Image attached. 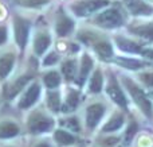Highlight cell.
Instances as JSON below:
<instances>
[{
  "label": "cell",
  "instance_id": "cell-17",
  "mask_svg": "<svg viewBox=\"0 0 153 147\" xmlns=\"http://www.w3.org/2000/svg\"><path fill=\"white\" fill-rule=\"evenodd\" d=\"M117 43H118V46H120L121 50L129 51V53H138V51L141 50L140 46H138L137 43L132 42V40L124 39V38H117Z\"/></svg>",
  "mask_w": 153,
  "mask_h": 147
},
{
  "label": "cell",
  "instance_id": "cell-3",
  "mask_svg": "<svg viewBox=\"0 0 153 147\" xmlns=\"http://www.w3.org/2000/svg\"><path fill=\"white\" fill-rule=\"evenodd\" d=\"M40 96V86L39 84H28L27 89H24V92L22 93V96L18 100V108L19 110H28L31 108L35 103L38 101Z\"/></svg>",
  "mask_w": 153,
  "mask_h": 147
},
{
  "label": "cell",
  "instance_id": "cell-7",
  "mask_svg": "<svg viewBox=\"0 0 153 147\" xmlns=\"http://www.w3.org/2000/svg\"><path fill=\"white\" fill-rule=\"evenodd\" d=\"M97 23L102 27H108V28H113L122 23V18L116 10H108L98 15Z\"/></svg>",
  "mask_w": 153,
  "mask_h": 147
},
{
  "label": "cell",
  "instance_id": "cell-32",
  "mask_svg": "<svg viewBox=\"0 0 153 147\" xmlns=\"http://www.w3.org/2000/svg\"><path fill=\"white\" fill-rule=\"evenodd\" d=\"M143 81L146 84V85H153V73H148V74L143 76Z\"/></svg>",
  "mask_w": 153,
  "mask_h": 147
},
{
  "label": "cell",
  "instance_id": "cell-29",
  "mask_svg": "<svg viewBox=\"0 0 153 147\" xmlns=\"http://www.w3.org/2000/svg\"><path fill=\"white\" fill-rule=\"evenodd\" d=\"M63 124L67 127L69 130H71V131H79V124H78V120L74 118H71V119H67L66 122H63Z\"/></svg>",
  "mask_w": 153,
  "mask_h": 147
},
{
  "label": "cell",
  "instance_id": "cell-26",
  "mask_svg": "<svg viewBox=\"0 0 153 147\" xmlns=\"http://www.w3.org/2000/svg\"><path fill=\"white\" fill-rule=\"evenodd\" d=\"M116 62L120 64L121 66L128 68V69H138V68H141V65H143L140 61H136V59H128V58H117Z\"/></svg>",
  "mask_w": 153,
  "mask_h": 147
},
{
  "label": "cell",
  "instance_id": "cell-18",
  "mask_svg": "<svg viewBox=\"0 0 153 147\" xmlns=\"http://www.w3.org/2000/svg\"><path fill=\"white\" fill-rule=\"evenodd\" d=\"M78 101H79V96L78 93L74 91L70 92V94L67 96V100H66V104L62 107V111L63 112H70V111H74L78 105Z\"/></svg>",
  "mask_w": 153,
  "mask_h": 147
},
{
  "label": "cell",
  "instance_id": "cell-22",
  "mask_svg": "<svg viewBox=\"0 0 153 147\" xmlns=\"http://www.w3.org/2000/svg\"><path fill=\"white\" fill-rule=\"evenodd\" d=\"M95 51H97V54L100 57H102V58H109V57H111V54H113V49H111V46L109 45L108 42H100L95 45Z\"/></svg>",
  "mask_w": 153,
  "mask_h": 147
},
{
  "label": "cell",
  "instance_id": "cell-12",
  "mask_svg": "<svg viewBox=\"0 0 153 147\" xmlns=\"http://www.w3.org/2000/svg\"><path fill=\"white\" fill-rule=\"evenodd\" d=\"M108 93H109V96H110L111 99H113L114 101H116L117 104L120 105V107H122V108H126L128 107L126 99H125V96L122 94L121 89H120L118 86L116 85V82H114V81H113V84H110V85H109Z\"/></svg>",
  "mask_w": 153,
  "mask_h": 147
},
{
  "label": "cell",
  "instance_id": "cell-16",
  "mask_svg": "<svg viewBox=\"0 0 153 147\" xmlns=\"http://www.w3.org/2000/svg\"><path fill=\"white\" fill-rule=\"evenodd\" d=\"M43 82L48 89H55L61 84V77H59V74L56 72H48L43 77Z\"/></svg>",
  "mask_w": 153,
  "mask_h": 147
},
{
  "label": "cell",
  "instance_id": "cell-28",
  "mask_svg": "<svg viewBox=\"0 0 153 147\" xmlns=\"http://www.w3.org/2000/svg\"><path fill=\"white\" fill-rule=\"evenodd\" d=\"M136 131H137V124H136V123H130L129 127H128V130H126V132H125V136H124L125 145H129V143L132 142L133 136L136 135Z\"/></svg>",
  "mask_w": 153,
  "mask_h": 147
},
{
  "label": "cell",
  "instance_id": "cell-10",
  "mask_svg": "<svg viewBox=\"0 0 153 147\" xmlns=\"http://www.w3.org/2000/svg\"><path fill=\"white\" fill-rule=\"evenodd\" d=\"M20 130L16 123L11 120H4L0 122V139H11L19 135Z\"/></svg>",
  "mask_w": 153,
  "mask_h": 147
},
{
  "label": "cell",
  "instance_id": "cell-23",
  "mask_svg": "<svg viewBox=\"0 0 153 147\" xmlns=\"http://www.w3.org/2000/svg\"><path fill=\"white\" fill-rule=\"evenodd\" d=\"M101 88H102V74L100 70H95L91 80H90V91L97 93L101 91Z\"/></svg>",
  "mask_w": 153,
  "mask_h": 147
},
{
  "label": "cell",
  "instance_id": "cell-8",
  "mask_svg": "<svg viewBox=\"0 0 153 147\" xmlns=\"http://www.w3.org/2000/svg\"><path fill=\"white\" fill-rule=\"evenodd\" d=\"M15 54L13 53H4L0 57V80H5L8 76L12 73L13 68H15Z\"/></svg>",
  "mask_w": 153,
  "mask_h": 147
},
{
  "label": "cell",
  "instance_id": "cell-13",
  "mask_svg": "<svg viewBox=\"0 0 153 147\" xmlns=\"http://www.w3.org/2000/svg\"><path fill=\"white\" fill-rule=\"evenodd\" d=\"M73 27H74V23H73L71 19L63 16V18L58 19V22H56L55 31H56V34H58L59 37H65V35H67L70 31H71Z\"/></svg>",
  "mask_w": 153,
  "mask_h": 147
},
{
  "label": "cell",
  "instance_id": "cell-30",
  "mask_svg": "<svg viewBox=\"0 0 153 147\" xmlns=\"http://www.w3.org/2000/svg\"><path fill=\"white\" fill-rule=\"evenodd\" d=\"M56 61H58V56H56L55 53H50L45 58V61H43V65H45V66H51V65L56 64Z\"/></svg>",
  "mask_w": 153,
  "mask_h": 147
},
{
  "label": "cell",
  "instance_id": "cell-19",
  "mask_svg": "<svg viewBox=\"0 0 153 147\" xmlns=\"http://www.w3.org/2000/svg\"><path fill=\"white\" fill-rule=\"evenodd\" d=\"M129 8L133 14H144V15L152 14V7H149L148 4H145L143 2H133L132 4H129Z\"/></svg>",
  "mask_w": 153,
  "mask_h": 147
},
{
  "label": "cell",
  "instance_id": "cell-4",
  "mask_svg": "<svg viewBox=\"0 0 153 147\" xmlns=\"http://www.w3.org/2000/svg\"><path fill=\"white\" fill-rule=\"evenodd\" d=\"M28 130L32 134H42V132H46L48 130L53 128L54 122L51 120L50 118H46L42 113H32L28 118Z\"/></svg>",
  "mask_w": 153,
  "mask_h": 147
},
{
  "label": "cell",
  "instance_id": "cell-2",
  "mask_svg": "<svg viewBox=\"0 0 153 147\" xmlns=\"http://www.w3.org/2000/svg\"><path fill=\"white\" fill-rule=\"evenodd\" d=\"M124 84H125V86L128 88L129 93L132 94V97H133V100L136 101V104L141 108V111H143L148 118H151L152 116V105H151V101H149V100L146 99V96L144 94V92L141 91L136 84H133L132 81L128 80V78H125L124 80Z\"/></svg>",
  "mask_w": 153,
  "mask_h": 147
},
{
  "label": "cell",
  "instance_id": "cell-11",
  "mask_svg": "<svg viewBox=\"0 0 153 147\" xmlns=\"http://www.w3.org/2000/svg\"><path fill=\"white\" fill-rule=\"evenodd\" d=\"M51 43V38L47 34H38L34 39V51L36 56H43Z\"/></svg>",
  "mask_w": 153,
  "mask_h": 147
},
{
  "label": "cell",
  "instance_id": "cell-9",
  "mask_svg": "<svg viewBox=\"0 0 153 147\" xmlns=\"http://www.w3.org/2000/svg\"><path fill=\"white\" fill-rule=\"evenodd\" d=\"M103 115V107L101 104H93L87 108V115H86V123L90 128H94L98 124L100 119Z\"/></svg>",
  "mask_w": 153,
  "mask_h": 147
},
{
  "label": "cell",
  "instance_id": "cell-24",
  "mask_svg": "<svg viewBox=\"0 0 153 147\" xmlns=\"http://www.w3.org/2000/svg\"><path fill=\"white\" fill-rule=\"evenodd\" d=\"M122 123H124V118L120 115L114 116L113 119H111L109 123L105 124V127H103V132H110V131H116V130H118L120 127L122 126Z\"/></svg>",
  "mask_w": 153,
  "mask_h": 147
},
{
  "label": "cell",
  "instance_id": "cell-15",
  "mask_svg": "<svg viewBox=\"0 0 153 147\" xmlns=\"http://www.w3.org/2000/svg\"><path fill=\"white\" fill-rule=\"evenodd\" d=\"M54 138H55V140L61 146H69V145H73V143L75 142V138L71 134H69V132L63 131V130H58V131H55Z\"/></svg>",
  "mask_w": 153,
  "mask_h": 147
},
{
  "label": "cell",
  "instance_id": "cell-20",
  "mask_svg": "<svg viewBox=\"0 0 153 147\" xmlns=\"http://www.w3.org/2000/svg\"><path fill=\"white\" fill-rule=\"evenodd\" d=\"M47 105L54 112H58L61 110V97L58 92H50L47 94Z\"/></svg>",
  "mask_w": 153,
  "mask_h": 147
},
{
  "label": "cell",
  "instance_id": "cell-34",
  "mask_svg": "<svg viewBox=\"0 0 153 147\" xmlns=\"http://www.w3.org/2000/svg\"><path fill=\"white\" fill-rule=\"evenodd\" d=\"M144 54H146L148 57H151V58H153V50H145V51H144Z\"/></svg>",
  "mask_w": 153,
  "mask_h": 147
},
{
  "label": "cell",
  "instance_id": "cell-5",
  "mask_svg": "<svg viewBox=\"0 0 153 147\" xmlns=\"http://www.w3.org/2000/svg\"><path fill=\"white\" fill-rule=\"evenodd\" d=\"M32 80V77L30 74H23L16 77L15 80H12L7 85L4 91V97L7 100H13L16 96L20 94L22 91H24V88H27V85L30 84V81Z\"/></svg>",
  "mask_w": 153,
  "mask_h": 147
},
{
  "label": "cell",
  "instance_id": "cell-25",
  "mask_svg": "<svg viewBox=\"0 0 153 147\" xmlns=\"http://www.w3.org/2000/svg\"><path fill=\"white\" fill-rule=\"evenodd\" d=\"M75 62L74 61H66L62 65V73L67 80H73L75 76Z\"/></svg>",
  "mask_w": 153,
  "mask_h": 147
},
{
  "label": "cell",
  "instance_id": "cell-33",
  "mask_svg": "<svg viewBox=\"0 0 153 147\" xmlns=\"http://www.w3.org/2000/svg\"><path fill=\"white\" fill-rule=\"evenodd\" d=\"M105 142H106V145H108V146H110V145H114V143L117 142V139H116V138H110V139H106Z\"/></svg>",
  "mask_w": 153,
  "mask_h": 147
},
{
  "label": "cell",
  "instance_id": "cell-27",
  "mask_svg": "<svg viewBox=\"0 0 153 147\" xmlns=\"http://www.w3.org/2000/svg\"><path fill=\"white\" fill-rule=\"evenodd\" d=\"M134 32L144 38H148V39H153V26L148 24V26H141L134 28Z\"/></svg>",
  "mask_w": 153,
  "mask_h": 147
},
{
  "label": "cell",
  "instance_id": "cell-1",
  "mask_svg": "<svg viewBox=\"0 0 153 147\" xmlns=\"http://www.w3.org/2000/svg\"><path fill=\"white\" fill-rule=\"evenodd\" d=\"M12 28H13V39H15L19 50L23 51L27 46V42H28L31 23L27 19L16 15L12 19Z\"/></svg>",
  "mask_w": 153,
  "mask_h": 147
},
{
  "label": "cell",
  "instance_id": "cell-35",
  "mask_svg": "<svg viewBox=\"0 0 153 147\" xmlns=\"http://www.w3.org/2000/svg\"><path fill=\"white\" fill-rule=\"evenodd\" d=\"M36 147H50L48 145H46V143H40V145H38Z\"/></svg>",
  "mask_w": 153,
  "mask_h": 147
},
{
  "label": "cell",
  "instance_id": "cell-6",
  "mask_svg": "<svg viewBox=\"0 0 153 147\" xmlns=\"http://www.w3.org/2000/svg\"><path fill=\"white\" fill-rule=\"evenodd\" d=\"M105 5H108L106 0H86V2L76 3L73 5V11L78 16H86L94 11L100 10V8L105 7Z\"/></svg>",
  "mask_w": 153,
  "mask_h": 147
},
{
  "label": "cell",
  "instance_id": "cell-31",
  "mask_svg": "<svg viewBox=\"0 0 153 147\" xmlns=\"http://www.w3.org/2000/svg\"><path fill=\"white\" fill-rule=\"evenodd\" d=\"M7 39H8V28H7V26L0 24V46L4 45V43L7 42Z\"/></svg>",
  "mask_w": 153,
  "mask_h": 147
},
{
  "label": "cell",
  "instance_id": "cell-14",
  "mask_svg": "<svg viewBox=\"0 0 153 147\" xmlns=\"http://www.w3.org/2000/svg\"><path fill=\"white\" fill-rule=\"evenodd\" d=\"M93 66V61L90 59L89 56H83L82 57V64H81V73H79V78L76 80V84L78 85H82L85 81V78L87 77V73L90 72Z\"/></svg>",
  "mask_w": 153,
  "mask_h": 147
},
{
  "label": "cell",
  "instance_id": "cell-21",
  "mask_svg": "<svg viewBox=\"0 0 153 147\" xmlns=\"http://www.w3.org/2000/svg\"><path fill=\"white\" fill-rule=\"evenodd\" d=\"M50 0H13L16 5H20L24 8H39L42 5L47 4Z\"/></svg>",
  "mask_w": 153,
  "mask_h": 147
}]
</instances>
